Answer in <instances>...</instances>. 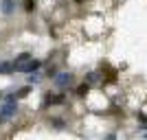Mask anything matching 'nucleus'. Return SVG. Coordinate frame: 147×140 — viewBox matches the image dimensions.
I'll return each instance as SVG.
<instances>
[{"label": "nucleus", "mask_w": 147, "mask_h": 140, "mask_svg": "<svg viewBox=\"0 0 147 140\" xmlns=\"http://www.w3.org/2000/svg\"><path fill=\"white\" fill-rule=\"evenodd\" d=\"M68 103V94L66 90H57V92H49L46 96H44L42 101V110H46V107H59V105H66Z\"/></svg>", "instance_id": "obj_1"}, {"label": "nucleus", "mask_w": 147, "mask_h": 140, "mask_svg": "<svg viewBox=\"0 0 147 140\" xmlns=\"http://www.w3.org/2000/svg\"><path fill=\"white\" fill-rule=\"evenodd\" d=\"M18 114V101H2L0 103V125L9 123Z\"/></svg>", "instance_id": "obj_2"}, {"label": "nucleus", "mask_w": 147, "mask_h": 140, "mask_svg": "<svg viewBox=\"0 0 147 140\" xmlns=\"http://www.w3.org/2000/svg\"><path fill=\"white\" fill-rule=\"evenodd\" d=\"M73 81H75L73 72H57V77H55V79H51V83L55 85L57 90H66L68 85H73Z\"/></svg>", "instance_id": "obj_3"}, {"label": "nucleus", "mask_w": 147, "mask_h": 140, "mask_svg": "<svg viewBox=\"0 0 147 140\" xmlns=\"http://www.w3.org/2000/svg\"><path fill=\"white\" fill-rule=\"evenodd\" d=\"M42 59H35V57H31L26 64H22V66L16 68V72H22V74H31V72H40V68H42Z\"/></svg>", "instance_id": "obj_4"}, {"label": "nucleus", "mask_w": 147, "mask_h": 140, "mask_svg": "<svg viewBox=\"0 0 147 140\" xmlns=\"http://www.w3.org/2000/svg\"><path fill=\"white\" fill-rule=\"evenodd\" d=\"M0 13L2 15H13L16 13V0H0Z\"/></svg>", "instance_id": "obj_5"}, {"label": "nucleus", "mask_w": 147, "mask_h": 140, "mask_svg": "<svg viewBox=\"0 0 147 140\" xmlns=\"http://www.w3.org/2000/svg\"><path fill=\"white\" fill-rule=\"evenodd\" d=\"M90 90H92V85L88 83V81H81L77 88H75V94L79 98H88V94H90Z\"/></svg>", "instance_id": "obj_6"}, {"label": "nucleus", "mask_w": 147, "mask_h": 140, "mask_svg": "<svg viewBox=\"0 0 147 140\" xmlns=\"http://www.w3.org/2000/svg\"><path fill=\"white\" fill-rule=\"evenodd\" d=\"M84 81H88L90 85H94V83H101V81H103V74L99 72V70H90V72H86Z\"/></svg>", "instance_id": "obj_7"}, {"label": "nucleus", "mask_w": 147, "mask_h": 140, "mask_svg": "<svg viewBox=\"0 0 147 140\" xmlns=\"http://www.w3.org/2000/svg\"><path fill=\"white\" fill-rule=\"evenodd\" d=\"M13 72H16L13 61H0V74H13Z\"/></svg>", "instance_id": "obj_8"}, {"label": "nucleus", "mask_w": 147, "mask_h": 140, "mask_svg": "<svg viewBox=\"0 0 147 140\" xmlns=\"http://www.w3.org/2000/svg\"><path fill=\"white\" fill-rule=\"evenodd\" d=\"M49 123H51V127H53V129H64V127L68 125L66 118H57V116H51Z\"/></svg>", "instance_id": "obj_9"}, {"label": "nucleus", "mask_w": 147, "mask_h": 140, "mask_svg": "<svg viewBox=\"0 0 147 140\" xmlns=\"http://www.w3.org/2000/svg\"><path fill=\"white\" fill-rule=\"evenodd\" d=\"M31 57H33V55H31V53H26V50H24V53H20V55L16 57V59H13V64H16V68H18V66H22V64H26V61H29Z\"/></svg>", "instance_id": "obj_10"}, {"label": "nucleus", "mask_w": 147, "mask_h": 140, "mask_svg": "<svg viewBox=\"0 0 147 140\" xmlns=\"http://www.w3.org/2000/svg\"><path fill=\"white\" fill-rule=\"evenodd\" d=\"M31 92H33V85L31 83H26V85H22V88H20L18 92H16V94H18V98H26L31 94Z\"/></svg>", "instance_id": "obj_11"}, {"label": "nucleus", "mask_w": 147, "mask_h": 140, "mask_svg": "<svg viewBox=\"0 0 147 140\" xmlns=\"http://www.w3.org/2000/svg\"><path fill=\"white\" fill-rule=\"evenodd\" d=\"M22 7H24L26 13H33L37 9V0H22Z\"/></svg>", "instance_id": "obj_12"}, {"label": "nucleus", "mask_w": 147, "mask_h": 140, "mask_svg": "<svg viewBox=\"0 0 147 140\" xmlns=\"http://www.w3.org/2000/svg\"><path fill=\"white\" fill-rule=\"evenodd\" d=\"M44 74H46L49 79H55V77H57V66H55V64H53V66L46 64V72H44Z\"/></svg>", "instance_id": "obj_13"}, {"label": "nucleus", "mask_w": 147, "mask_h": 140, "mask_svg": "<svg viewBox=\"0 0 147 140\" xmlns=\"http://www.w3.org/2000/svg\"><path fill=\"white\" fill-rule=\"evenodd\" d=\"M26 77H29L26 81H29L31 85H37L40 81H42V74H40V72H31V74H26Z\"/></svg>", "instance_id": "obj_14"}, {"label": "nucleus", "mask_w": 147, "mask_h": 140, "mask_svg": "<svg viewBox=\"0 0 147 140\" xmlns=\"http://www.w3.org/2000/svg\"><path fill=\"white\" fill-rule=\"evenodd\" d=\"M75 5H84V2H86V0H73Z\"/></svg>", "instance_id": "obj_15"}]
</instances>
